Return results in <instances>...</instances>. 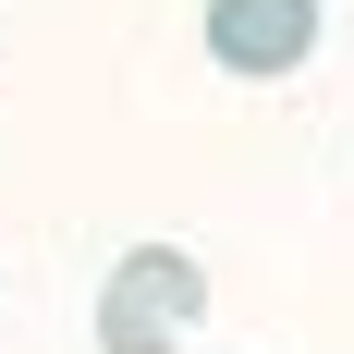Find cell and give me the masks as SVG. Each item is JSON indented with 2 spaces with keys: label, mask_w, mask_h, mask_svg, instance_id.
<instances>
[{
  "label": "cell",
  "mask_w": 354,
  "mask_h": 354,
  "mask_svg": "<svg viewBox=\"0 0 354 354\" xmlns=\"http://www.w3.org/2000/svg\"><path fill=\"white\" fill-rule=\"evenodd\" d=\"M196 318H208V269L183 245H135L98 281V354H171Z\"/></svg>",
  "instance_id": "1"
},
{
  "label": "cell",
  "mask_w": 354,
  "mask_h": 354,
  "mask_svg": "<svg viewBox=\"0 0 354 354\" xmlns=\"http://www.w3.org/2000/svg\"><path fill=\"white\" fill-rule=\"evenodd\" d=\"M318 49V0H208V62L245 86H281Z\"/></svg>",
  "instance_id": "2"
}]
</instances>
